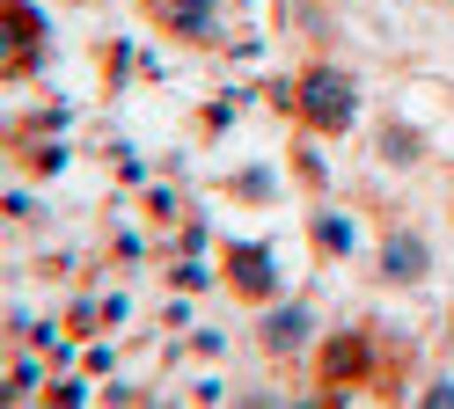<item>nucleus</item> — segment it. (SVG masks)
Listing matches in <instances>:
<instances>
[{
	"label": "nucleus",
	"mask_w": 454,
	"mask_h": 409,
	"mask_svg": "<svg viewBox=\"0 0 454 409\" xmlns=\"http://www.w3.org/2000/svg\"><path fill=\"white\" fill-rule=\"evenodd\" d=\"M301 110H308V125L345 132V125H352V81H345V73H330V66H316V73L301 81Z\"/></svg>",
	"instance_id": "obj_1"
},
{
	"label": "nucleus",
	"mask_w": 454,
	"mask_h": 409,
	"mask_svg": "<svg viewBox=\"0 0 454 409\" xmlns=\"http://www.w3.org/2000/svg\"><path fill=\"white\" fill-rule=\"evenodd\" d=\"M154 15L168 29H184V37H206L213 29V0H154Z\"/></svg>",
	"instance_id": "obj_2"
},
{
	"label": "nucleus",
	"mask_w": 454,
	"mask_h": 409,
	"mask_svg": "<svg viewBox=\"0 0 454 409\" xmlns=\"http://www.w3.org/2000/svg\"><path fill=\"white\" fill-rule=\"evenodd\" d=\"M235 285L242 292H271V256L264 249H235Z\"/></svg>",
	"instance_id": "obj_3"
},
{
	"label": "nucleus",
	"mask_w": 454,
	"mask_h": 409,
	"mask_svg": "<svg viewBox=\"0 0 454 409\" xmlns=\"http://www.w3.org/2000/svg\"><path fill=\"white\" fill-rule=\"evenodd\" d=\"M418 271H425V242L395 234V242H388V278H418Z\"/></svg>",
	"instance_id": "obj_4"
},
{
	"label": "nucleus",
	"mask_w": 454,
	"mask_h": 409,
	"mask_svg": "<svg viewBox=\"0 0 454 409\" xmlns=\"http://www.w3.org/2000/svg\"><path fill=\"white\" fill-rule=\"evenodd\" d=\"M359 359H366L359 343H337V351H330V380H345V373H359Z\"/></svg>",
	"instance_id": "obj_5"
},
{
	"label": "nucleus",
	"mask_w": 454,
	"mask_h": 409,
	"mask_svg": "<svg viewBox=\"0 0 454 409\" xmlns=\"http://www.w3.org/2000/svg\"><path fill=\"white\" fill-rule=\"evenodd\" d=\"M301 329H308V314H278L271 321V343H301Z\"/></svg>",
	"instance_id": "obj_6"
}]
</instances>
